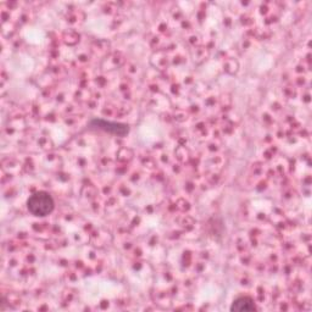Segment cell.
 Returning <instances> with one entry per match:
<instances>
[{"mask_svg": "<svg viewBox=\"0 0 312 312\" xmlns=\"http://www.w3.org/2000/svg\"><path fill=\"white\" fill-rule=\"evenodd\" d=\"M27 206H28L29 212L34 216L43 217L51 214L55 203L50 194L45 192H38L29 197L28 201H27Z\"/></svg>", "mask_w": 312, "mask_h": 312, "instance_id": "6da1fadb", "label": "cell"}, {"mask_svg": "<svg viewBox=\"0 0 312 312\" xmlns=\"http://www.w3.org/2000/svg\"><path fill=\"white\" fill-rule=\"evenodd\" d=\"M255 303L249 297H239L232 303L231 311H238V312H247V311H254L255 310Z\"/></svg>", "mask_w": 312, "mask_h": 312, "instance_id": "7a4b0ae2", "label": "cell"}, {"mask_svg": "<svg viewBox=\"0 0 312 312\" xmlns=\"http://www.w3.org/2000/svg\"><path fill=\"white\" fill-rule=\"evenodd\" d=\"M95 123H96V126H99V128H103L105 129V131H109V132H114V133L125 134L128 132V127L127 126L116 125V123L105 122V121H95Z\"/></svg>", "mask_w": 312, "mask_h": 312, "instance_id": "3957f363", "label": "cell"}]
</instances>
